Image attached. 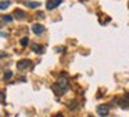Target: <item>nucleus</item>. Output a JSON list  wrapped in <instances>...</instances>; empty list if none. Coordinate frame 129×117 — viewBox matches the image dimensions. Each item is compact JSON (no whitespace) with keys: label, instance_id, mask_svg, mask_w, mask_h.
Masks as SVG:
<instances>
[{"label":"nucleus","instance_id":"9","mask_svg":"<svg viewBox=\"0 0 129 117\" xmlns=\"http://www.w3.org/2000/svg\"><path fill=\"white\" fill-rule=\"evenodd\" d=\"M32 50H35V53H38V54H40V53H43V47L40 46V45H32Z\"/></svg>","mask_w":129,"mask_h":117},{"label":"nucleus","instance_id":"15","mask_svg":"<svg viewBox=\"0 0 129 117\" xmlns=\"http://www.w3.org/2000/svg\"><path fill=\"white\" fill-rule=\"evenodd\" d=\"M3 100H4V95L2 93V92H0V103L3 102Z\"/></svg>","mask_w":129,"mask_h":117},{"label":"nucleus","instance_id":"14","mask_svg":"<svg viewBox=\"0 0 129 117\" xmlns=\"http://www.w3.org/2000/svg\"><path fill=\"white\" fill-rule=\"evenodd\" d=\"M43 17H45V14H43V13H38V18H40V19H42Z\"/></svg>","mask_w":129,"mask_h":117},{"label":"nucleus","instance_id":"6","mask_svg":"<svg viewBox=\"0 0 129 117\" xmlns=\"http://www.w3.org/2000/svg\"><path fill=\"white\" fill-rule=\"evenodd\" d=\"M29 66H31V61L29 60H21V61L17 63V68L18 70H25V68H28Z\"/></svg>","mask_w":129,"mask_h":117},{"label":"nucleus","instance_id":"2","mask_svg":"<svg viewBox=\"0 0 129 117\" xmlns=\"http://www.w3.org/2000/svg\"><path fill=\"white\" fill-rule=\"evenodd\" d=\"M118 103H119V106L122 109H129V95H123V96H121L119 100H118Z\"/></svg>","mask_w":129,"mask_h":117},{"label":"nucleus","instance_id":"11","mask_svg":"<svg viewBox=\"0 0 129 117\" xmlns=\"http://www.w3.org/2000/svg\"><path fill=\"white\" fill-rule=\"evenodd\" d=\"M11 77H13V72L11 71H6V74H4V80H10Z\"/></svg>","mask_w":129,"mask_h":117},{"label":"nucleus","instance_id":"4","mask_svg":"<svg viewBox=\"0 0 129 117\" xmlns=\"http://www.w3.org/2000/svg\"><path fill=\"white\" fill-rule=\"evenodd\" d=\"M60 4H61V0H47L46 8H47V10H53V8L58 7Z\"/></svg>","mask_w":129,"mask_h":117},{"label":"nucleus","instance_id":"7","mask_svg":"<svg viewBox=\"0 0 129 117\" xmlns=\"http://www.w3.org/2000/svg\"><path fill=\"white\" fill-rule=\"evenodd\" d=\"M32 31H34L36 35H40V33H43L45 28H43V25H40V24H34L32 25Z\"/></svg>","mask_w":129,"mask_h":117},{"label":"nucleus","instance_id":"13","mask_svg":"<svg viewBox=\"0 0 129 117\" xmlns=\"http://www.w3.org/2000/svg\"><path fill=\"white\" fill-rule=\"evenodd\" d=\"M4 21H6V22H11L13 21V17L11 15H4Z\"/></svg>","mask_w":129,"mask_h":117},{"label":"nucleus","instance_id":"3","mask_svg":"<svg viewBox=\"0 0 129 117\" xmlns=\"http://www.w3.org/2000/svg\"><path fill=\"white\" fill-rule=\"evenodd\" d=\"M108 111H110V109H108V106H107V105H100V106H97V113H99V116L106 117L107 114H108Z\"/></svg>","mask_w":129,"mask_h":117},{"label":"nucleus","instance_id":"8","mask_svg":"<svg viewBox=\"0 0 129 117\" xmlns=\"http://www.w3.org/2000/svg\"><path fill=\"white\" fill-rule=\"evenodd\" d=\"M10 7L9 0H0V10H7Z\"/></svg>","mask_w":129,"mask_h":117},{"label":"nucleus","instance_id":"17","mask_svg":"<svg viewBox=\"0 0 129 117\" xmlns=\"http://www.w3.org/2000/svg\"><path fill=\"white\" fill-rule=\"evenodd\" d=\"M54 117H64L62 114H57V116H54Z\"/></svg>","mask_w":129,"mask_h":117},{"label":"nucleus","instance_id":"1","mask_svg":"<svg viewBox=\"0 0 129 117\" xmlns=\"http://www.w3.org/2000/svg\"><path fill=\"white\" fill-rule=\"evenodd\" d=\"M68 86H70V85H68L67 77H65L64 74H61V75H60V78H58V81H57V84H54V85H53V91H54V93H56L57 96H61V95L68 89Z\"/></svg>","mask_w":129,"mask_h":117},{"label":"nucleus","instance_id":"10","mask_svg":"<svg viewBox=\"0 0 129 117\" xmlns=\"http://www.w3.org/2000/svg\"><path fill=\"white\" fill-rule=\"evenodd\" d=\"M26 6H28L29 8H38L40 6V3H38V2H29Z\"/></svg>","mask_w":129,"mask_h":117},{"label":"nucleus","instance_id":"12","mask_svg":"<svg viewBox=\"0 0 129 117\" xmlns=\"http://www.w3.org/2000/svg\"><path fill=\"white\" fill-rule=\"evenodd\" d=\"M28 38H22V41H21V46H22V47H25L26 46V45H28Z\"/></svg>","mask_w":129,"mask_h":117},{"label":"nucleus","instance_id":"16","mask_svg":"<svg viewBox=\"0 0 129 117\" xmlns=\"http://www.w3.org/2000/svg\"><path fill=\"white\" fill-rule=\"evenodd\" d=\"M6 53H4V52H0V58H2V57H6Z\"/></svg>","mask_w":129,"mask_h":117},{"label":"nucleus","instance_id":"5","mask_svg":"<svg viewBox=\"0 0 129 117\" xmlns=\"http://www.w3.org/2000/svg\"><path fill=\"white\" fill-rule=\"evenodd\" d=\"M14 17L17 19H25L26 18V13L24 10H20V8H17V10H14Z\"/></svg>","mask_w":129,"mask_h":117}]
</instances>
